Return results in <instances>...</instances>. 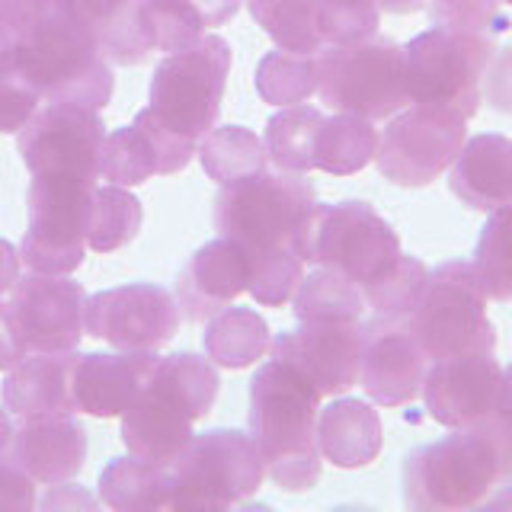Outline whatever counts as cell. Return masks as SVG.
Wrapping results in <instances>:
<instances>
[{"instance_id":"cell-26","label":"cell","mask_w":512,"mask_h":512,"mask_svg":"<svg viewBox=\"0 0 512 512\" xmlns=\"http://www.w3.org/2000/svg\"><path fill=\"white\" fill-rule=\"evenodd\" d=\"M55 10L84 26L112 64L135 68L151 58L141 32V0H55Z\"/></svg>"},{"instance_id":"cell-8","label":"cell","mask_w":512,"mask_h":512,"mask_svg":"<svg viewBox=\"0 0 512 512\" xmlns=\"http://www.w3.org/2000/svg\"><path fill=\"white\" fill-rule=\"evenodd\" d=\"M167 477L170 509H234L263 487L266 468L250 432L212 429L189 439Z\"/></svg>"},{"instance_id":"cell-42","label":"cell","mask_w":512,"mask_h":512,"mask_svg":"<svg viewBox=\"0 0 512 512\" xmlns=\"http://www.w3.org/2000/svg\"><path fill=\"white\" fill-rule=\"evenodd\" d=\"M378 0H317V29L327 45H352L378 36Z\"/></svg>"},{"instance_id":"cell-38","label":"cell","mask_w":512,"mask_h":512,"mask_svg":"<svg viewBox=\"0 0 512 512\" xmlns=\"http://www.w3.org/2000/svg\"><path fill=\"white\" fill-rule=\"evenodd\" d=\"M205 29L192 0H141V32L151 52H183L205 36Z\"/></svg>"},{"instance_id":"cell-3","label":"cell","mask_w":512,"mask_h":512,"mask_svg":"<svg viewBox=\"0 0 512 512\" xmlns=\"http://www.w3.org/2000/svg\"><path fill=\"white\" fill-rule=\"evenodd\" d=\"M16 55L45 103L103 109L112 100V61L90 32L61 10L45 13L36 26L26 29L16 39Z\"/></svg>"},{"instance_id":"cell-36","label":"cell","mask_w":512,"mask_h":512,"mask_svg":"<svg viewBox=\"0 0 512 512\" xmlns=\"http://www.w3.org/2000/svg\"><path fill=\"white\" fill-rule=\"evenodd\" d=\"M426 282H429V269L423 260L416 256L400 253L397 263L381 272L375 282H368L362 288L365 304L372 308L375 317L381 320H397V324H407L410 314L416 311L423 292H426Z\"/></svg>"},{"instance_id":"cell-24","label":"cell","mask_w":512,"mask_h":512,"mask_svg":"<svg viewBox=\"0 0 512 512\" xmlns=\"http://www.w3.org/2000/svg\"><path fill=\"white\" fill-rule=\"evenodd\" d=\"M448 170V186L474 212H493L512 202V138L474 135Z\"/></svg>"},{"instance_id":"cell-34","label":"cell","mask_w":512,"mask_h":512,"mask_svg":"<svg viewBox=\"0 0 512 512\" xmlns=\"http://www.w3.org/2000/svg\"><path fill=\"white\" fill-rule=\"evenodd\" d=\"M253 20L282 52L320 55L324 39L317 29V0H247Z\"/></svg>"},{"instance_id":"cell-52","label":"cell","mask_w":512,"mask_h":512,"mask_svg":"<svg viewBox=\"0 0 512 512\" xmlns=\"http://www.w3.org/2000/svg\"><path fill=\"white\" fill-rule=\"evenodd\" d=\"M503 493L500 496H487L484 506H512V480H509V487H500Z\"/></svg>"},{"instance_id":"cell-15","label":"cell","mask_w":512,"mask_h":512,"mask_svg":"<svg viewBox=\"0 0 512 512\" xmlns=\"http://www.w3.org/2000/svg\"><path fill=\"white\" fill-rule=\"evenodd\" d=\"M4 301L13 340L23 356L32 352H71L84 336L87 292L71 276H20Z\"/></svg>"},{"instance_id":"cell-19","label":"cell","mask_w":512,"mask_h":512,"mask_svg":"<svg viewBox=\"0 0 512 512\" xmlns=\"http://www.w3.org/2000/svg\"><path fill=\"white\" fill-rule=\"evenodd\" d=\"M199 144L160 122L151 109H141L132 125L116 128L103 141L100 180L112 186H141L151 176H170L189 167Z\"/></svg>"},{"instance_id":"cell-39","label":"cell","mask_w":512,"mask_h":512,"mask_svg":"<svg viewBox=\"0 0 512 512\" xmlns=\"http://www.w3.org/2000/svg\"><path fill=\"white\" fill-rule=\"evenodd\" d=\"M256 93L272 106H298L317 93V55L269 52L256 68Z\"/></svg>"},{"instance_id":"cell-17","label":"cell","mask_w":512,"mask_h":512,"mask_svg":"<svg viewBox=\"0 0 512 512\" xmlns=\"http://www.w3.org/2000/svg\"><path fill=\"white\" fill-rule=\"evenodd\" d=\"M365 346L362 320H314L269 343V356L292 365L324 397H340L359 384Z\"/></svg>"},{"instance_id":"cell-21","label":"cell","mask_w":512,"mask_h":512,"mask_svg":"<svg viewBox=\"0 0 512 512\" xmlns=\"http://www.w3.org/2000/svg\"><path fill=\"white\" fill-rule=\"evenodd\" d=\"M7 455L42 487L68 484L87 461V429L74 413L20 416Z\"/></svg>"},{"instance_id":"cell-11","label":"cell","mask_w":512,"mask_h":512,"mask_svg":"<svg viewBox=\"0 0 512 512\" xmlns=\"http://www.w3.org/2000/svg\"><path fill=\"white\" fill-rule=\"evenodd\" d=\"M490 36L432 26L404 45L407 96L416 106H439L471 119L480 106V80L493 55Z\"/></svg>"},{"instance_id":"cell-48","label":"cell","mask_w":512,"mask_h":512,"mask_svg":"<svg viewBox=\"0 0 512 512\" xmlns=\"http://www.w3.org/2000/svg\"><path fill=\"white\" fill-rule=\"evenodd\" d=\"M26 356L20 352L13 340V330H10V320H7V308L4 301H0V372H10L13 365H20Z\"/></svg>"},{"instance_id":"cell-44","label":"cell","mask_w":512,"mask_h":512,"mask_svg":"<svg viewBox=\"0 0 512 512\" xmlns=\"http://www.w3.org/2000/svg\"><path fill=\"white\" fill-rule=\"evenodd\" d=\"M480 100H487L496 112H512V45L493 48L480 80Z\"/></svg>"},{"instance_id":"cell-35","label":"cell","mask_w":512,"mask_h":512,"mask_svg":"<svg viewBox=\"0 0 512 512\" xmlns=\"http://www.w3.org/2000/svg\"><path fill=\"white\" fill-rule=\"evenodd\" d=\"M141 202L125 186H96L90 202V224H87V250L112 253L132 244L141 231Z\"/></svg>"},{"instance_id":"cell-41","label":"cell","mask_w":512,"mask_h":512,"mask_svg":"<svg viewBox=\"0 0 512 512\" xmlns=\"http://www.w3.org/2000/svg\"><path fill=\"white\" fill-rule=\"evenodd\" d=\"M247 263H250L247 292L253 295L256 304H263V308H282V304L295 298L304 279V260L292 247L266 256H253Z\"/></svg>"},{"instance_id":"cell-29","label":"cell","mask_w":512,"mask_h":512,"mask_svg":"<svg viewBox=\"0 0 512 512\" xmlns=\"http://www.w3.org/2000/svg\"><path fill=\"white\" fill-rule=\"evenodd\" d=\"M378 151V132L368 119L336 112L324 116L314 138V170H324L333 176L359 173L375 160Z\"/></svg>"},{"instance_id":"cell-51","label":"cell","mask_w":512,"mask_h":512,"mask_svg":"<svg viewBox=\"0 0 512 512\" xmlns=\"http://www.w3.org/2000/svg\"><path fill=\"white\" fill-rule=\"evenodd\" d=\"M10 439H13V420H10V410H7V407H0V455H7Z\"/></svg>"},{"instance_id":"cell-46","label":"cell","mask_w":512,"mask_h":512,"mask_svg":"<svg viewBox=\"0 0 512 512\" xmlns=\"http://www.w3.org/2000/svg\"><path fill=\"white\" fill-rule=\"evenodd\" d=\"M52 10H55V0H0V26H4L13 39H20L26 29H32Z\"/></svg>"},{"instance_id":"cell-40","label":"cell","mask_w":512,"mask_h":512,"mask_svg":"<svg viewBox=\"0 0 512 512\" xmlns=\"http://www.w3.org/2000/svg\"><path fill=\"white\" fill-rule=\"evenodd\" d=\"M42 103L39 87L29 80L16 55V39L0 26V135L20 132Z\"/></svg>"},{"instance_id":"cell-50","label":"cell","mask_w":512,"mask_h":512,"mask_svg":"<svg viewBox=\"0 0 512 512\" xmlns=\"http://www.w3.org/2000/svg\"><path fill=\"white\" fill-rule=\"evenodd\" d=\"M426 4H429V0H378V7L388 10V13H416V10H423Z\"/></svg>"},{"instance_id":"cell-31","label":"cell","mask_w":512,"mask_h":512,"mask_svg":"<svg viewBox=\"0 0 512 512\" xmlns=\"http://www.w3.org/2000/svg\"><path fill=\"white\" fill-rule=\"evenodd\" d=\"M292 308L301 324H314V320H362L368 304L352 279L317 266V272L301 279Z\"/></svg>"},{"instance_id":"cell-10","label":"cell","mask_w":512,"mask_h":512,"mask_svg":"<svg viewBox=\"0 0 512 512\" xmlns=\"http://www.w3.org/2000/svg\"><path fill=\"white\" fill-rule=\"evenodd\" d=\"M231 71V45L202 36L183 52H170L151 77V112L189 141H202L221 116L224 84Z\"/></svg>"},{"instance_id":"cell-37","label":"cell","mask_w":512,"mask_h":512,"mask_svg":"<svg viewBox=\"0 0 512 512\" xmlns=\"http://www.w3.org/2000/svg\"><path fill=\"white\" fill-rule=\"evenodd\" d=\"M471 266L490 301H512V202L490 212Z\"/></svg>"},{"instance_id":"cell-6","label":"cell","mask_w":512,"mask_h":512,"mask_svg":"<svg viewBox=\"0 0 512 512\" xmlns=\"http://www.w3.org/2000/svg\"><path fill=\"white\" fill-rule=\"evenodd\" d=\"M503 480V464L484 432L452 429V436L407 455L404 500L420 512H461L484 506Z\"/></svg>"},{"instance_id":"cell-30","label":"cell","mask_w":512,"mask_h":512,"mask_svg":"<svg viewBox=\"0 0 512 512\" xmlns=\"http://www.w3.org/2000/svg\"><path fill=\"white\" fill-rule=\"evenodd\" d=\"M269 324L250 308H221L208 317L205 349L208 359L224 368H247L269 352Z\"/></svg>"},{"instance_id":"cell-25","label":"cell","mask_w":512,"mask_h":512,"mask_svg":"<svg viewBox=\"0 0 512 512\" xmlns=\"http://www.w3.org/2000/svg\"><path fill=\"white\" fill-rule=\"evenodd\" d=\"M381 445V416L368 400L340 397L317 413V448L336 468H365L381 455Z\"/></svg>"},{"instance_id":"cell-33","label":"cell","mask_w":512,"mask_h":512,"mask_svg":"<svg viewBox=\"0 0 512 512\" xmlns=\"http://www.w3.org/2000/svg\"><path fill=\"white\" fill-rule=\"evenodd\" d=\"M324 122V112L314 106H282L266 122V154L279 170H292V173H308L314 170V138L317 128Z\"/></svg>"},{"instance_id":"cell-5","label":"cell","mask_w":512,"mask_h":512,"mask_svg":"<svg viewBox=\"0 0 512 512\" xmlns=\"http://www.w3.org/2000/svg\"><path fill=\"white\" fill-rule=\"evenodd\" d=\"M292 250L304 263L340 272L359 288L388 272L404 253L391 221L359 199L336 205L314 202L292 237Z\"/></svg>"},{"instance_id":"cell-22","label":"cell","mask_w":512,"mask_h":512,"mask_svg":"<svg viewBox=\"0 0 512 512\" xmlns=\"http://www.w3.org/2000/svg\"><path fill=\"white\" fill-rule=\"evenodd\" d=\"M157 352H74L71 362V400L74 413H90L109 420L122 416L128 404L148 384Z\"/></svg>"},{"instance_id":"cell-12","label":"cell","mask_w":512,"mask_h":512,"mask_svg":"<svg viewBox=\"0 0 512 512\" xmlns=\"http://www.w3.org/2000/svg\"><path fill=\"white\" fill-rule=\"evenodd\" d=\"M96 183L74 176H32L26 205L29 228L20 260L29 272L71 276L87 256V224Z\"/></svg>"},{"instance_id":"cell-45","label":"cell","mask_w":512,"mask_h":512,"mask_svg":"<svg viewBox=\"0 0 512 512\" xmlns=\"http://www.w3.org/2000/svg\"><path fill=\"white\" fill-rule=\"evenodd\" d=\"M36 480L10 455H0V509H36Z\"/></svg>"},{"instance_id":"cell-20","label":"cell","mask_w":512,"mask_h":512,"mask_svg":"<svg viewBox=\"0 0 512 512\" xmlns=\"http://www.w3.org/2000/svg\"><path fill=\"white\" fill-rule=\"evenodd\" d=\"M429 359L407 324L372 317L365 324L359 384L378 407H404L420 394Z\"/></svg>"},{"instance_id":"cell-9","label":"cell","mask_w":512,"mask_h":512,"mask_svg":"<svg viewBox=\"0 0 512 512\" xmlns=\"http://www.w3.org/2000/svg\"><path fill=\"white\" fill-rule=\"evenodd\" d=\"M487 292L468 260H448L429 272L426 292L407 327L429 362L493 352L496 327L487 317Z\"/></svg>"},{"instance_id":"cell-4","label":"cell","mask_w":512,"mask_h":512,"mask_svg":"<svg viewBox=\"0 0 512 512\" xmlns=\"http://www.w3.org/2000/svg\"><path fill=\"white\" fill-rule=\"evenodd\" d=\"M314 202V186L304 180V173L263 167L218 189L215 228L253 260L292 247L298 224Z\"/></svg>"},{"instance_id":"cell-28","label":"cell","mask_w":512,"mask_h":512,"mask_svg":"<svg viewBox=\"0 0 512 512\" xmlns=\"http://www.w3.org/2000/svg\"><path fill=\"white\" fill-rule=\"evenodd\" d=\"M100 500L109 509H170L167 464H154L135 455L112 458L100 474Z\"/></svg>"},{"instance_id":"cell-43","label":"cell","mask_w":512,"mask_h":512,"mask_svg":"<svg viewBox=\"0 0 512 512\" xmlns=\"http://www.w3.org/2000/svg\"><path fill=\"white\" fill-rule=\"evenodd\" d=\"M432 23L455 32H474V36H500L512 26L503 10V0H429Z\"/></svg>"},{"instance_id":"cell-53","label":"cell","mask_w":512,"mask_h":512,"mask_svg":"<svg viewBox=\"0 0 512 512\" xmlns=\"http://www.w3.org/2000/svg\"><path fill=\"white\" fill-rule=\"evenodd\" d=\"M503 4H512V0H503Z\"/></svg>"},{"instance_id":"cell-7","label":"cell","mask_w":512,"mask_h":512,"mask_svg":"<svg viewBox=\"0 0 512 512\" xmlns=\"http://www.w3.org/2000/svg\"><path fill=\"white\" fill-rule=\"evenodd\" d=\"M317 96L333 112H349L368 122L397 116L410 106L404 45L378 36L352 45H327L317 55Z\"/></svg>"},{"instance_id":"cell-23","label":"cell","mask_w":512,"mask_h":512,"mask_svg":"<svg viewBox=\"0 0 512 512\" xmlns=\"http://www.w3.org/2000/svg\"><path fill=\"white\" fill-rule=\"evenodd\" d=\"M250 285V263L231 237H215L189 256L186 269L176 282V304L186 320L215 317L221 308L244 295Z\"/></svg>"},{"instance_id":"cell-13","label":"cell","mask_w":512,"mask_h":512,"mask_svg":"<svg viewBox=\"0 0 512 512\" xmlns=\"http://www.w3.org/2000/svg\"><path fill=\"white\" fill-rule=\"evenodd\" d=\"M468 141V119L439 106H410L391 116L378 135L375 164L394 186H429L455 164Z\"/></svg>"},{"instance_id":"cell-1","label":"cell","mask_w":512,"mask_h":512,"mask_svg":"<svg viewBox=\"0 0 512 512\" xmlns=\"http://www.w3.org/2000/svg\"><path fill=\"white\" fill-rule=\"evenodd\" d=\"M320 400L324 394L308 378L272 356L250 381V439L260 452L266 477L285 493H304L320 480Z\"/></svg>"},{"instance_id":"cell-14","label":"cell","mask_w":512,"mask_h":512,"mask_svg":"<svg viewBox=\"0 0 512 512\" xmlns=\"http://www.w3.org/2000/svg\"><path fill=\"white\" fill-rule=\"evenodd\" d=\"M103 141L100 109L77 103H45L16 132V148L32 176H74L90 183L100 180Z\"/></svg>"},{"instance_id":"cell-49","label":"cell","mask_w":512,"mask_h":512,"mask_svg":"<svg viewBox=\"0 0 512 512\" xmlns=\"http://www.w3.org/2000/svg\"><path fill=\"white\" fill-rule=\"evenodd\" d=\"M20 250H16L10 240L0 237V295H7L10 288L20 279Z\"/></svg>"},{"instance_id":"cell-2","label":"cell","mask_w":512,"mask_h":512,"mask_svg":"<svg viewBox=\"0 0 512 512\" xmlns=\"http://www.w3.org/2000/svg\"><path fill=\"white\" fill-rule=\"evenodd\" d=\"M218 372L212 359L196 352H173L157 359L148 384L122 413V442L128 455L170 464L196 436L192 423L212 410L218 397Z\"/></svg>"},{"instance_id":"cell-18","label":"cell","mask_w":512,"mask_h":512,"mask_svg":"<svg viewBox=\"0 0 512 512\" xmlns=\"http://www.w3.org/2000/svg\"><path fill=\"white\" fill-rule=\"evenodd\" d=\"M503 384V365L493 352L429 362L423 378V404L429 416L445 429H471L493 413Z\"/></svg>"},{"instance_id":"cell-27","label":"cell","mask_w":512,"mask_h":512,"mask_svg":"<svg viewBox=\"0 0 512 512\" xmlns=\"http://www.w3.org/2000/svg\"><path fill=\"white\" fill-rule=\"evenodd\" d=\"M71 352H32L4 378V407L16 416L74 413Z\"/></svg>"},{"instance_id":"cell-47","label":"cell","mask_w":512,"mask_h":512,"mask_svg":"<svg viewBox=\"0 0 512 512\" xmlns=\"http://www.w3.org/2000/svg\"><path fill=\"white\" fill-rule=\"evenodd\" d=\"M74 506L77 509H96V500L80 487H61V484H55L52 493L42 500V509H74Z\"/></svg>"},{"instance_id":"cell-32","label":"cell","mask_w":512,"mask_h":512,"mask_svg":"<svg viewBox=\"0 0 512 512\" xmlns=\"http://www.w3.org/2000/svg\"><path fill=\"white\" fill-rule=\"evenodd\" d=\"M196 154L202 160L205 173L221 186L263 170L269 160L263 138L244 125H221V128L215 125L212 132L199 141Z\"/></svg>"},{"instance_id":"cell-16","label":"cell","mask_w":512,"mask_h":512,"mask_svg":"<svg viewBox=\"0 0 512 512\" xmlns=\"http://www.w3.org/2000/svg\"><path fill=\"white\" fill-rule=\"evenodd\" d=\"M180 330V304L167 288L132 282L87 295L84 333L122 352H157Z\"/></svg>"}]
</instances>
